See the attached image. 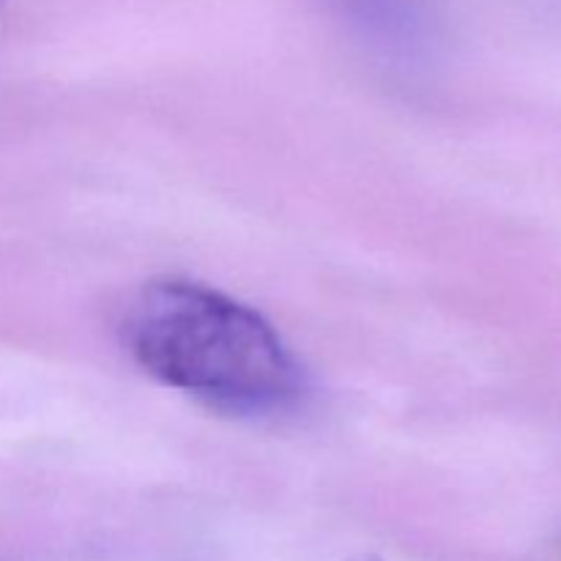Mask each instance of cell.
I'll use <instances>...</instances> for the list:
<instances>
[{"label": "cell", "instance_id": "obj_1", "mask_svg": "<svg viewBox=\"0 0 561 561\" xmlns=\"http://www.w3.org/2000/svg\"><path fill=\"white\" fill-rule=\"evenodd\" d=\"M121 332L148 376L211 409L266 416L305 394V370L277 329L211 285L148 283L131 299Z\"/></svg>", "mask_w": 561, "mask_h": 561}, {"label": "cell", "instance_id": "obj_2", "mask_svg": "<svg viewBox=\"0 0 561 561\" xmlns=\"http://www.w3.org/2000/svg\"><path fill=\"white\" fill-rule=\"evenodd\" d=\"M362 31L389 44H411L420 36L422 11L416 0H334Z\"/></svg>", "mask_w": 561, "mask_h": 561}, {"label": "cell", "instance_id": "obj_3", "mask_svg": "<svg viewBox=\"0 0 561 561\" xmlns=\"http://www.w3.org/2000/svg\"><path fill=\"white\" fill-rule=\"evenodd\" d=\"M356 561H381V559H376V557H362V559H356Z\"/></svg>", "mask_w": 561, "mask_h": 561}]
</instances>
